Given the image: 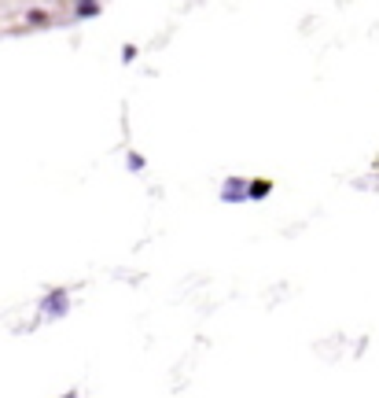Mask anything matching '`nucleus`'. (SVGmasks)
Listing matches in <instances>:
<instances>
[{"mask_svg": "<svg viewBox=\"0 0 379 398\" xmlns=\"http://www.w3.org/2000/svg\"><path fill=\"white\" fill-rule=\"evenodd\" d=\"M221 199L225 203H243L247 199V181L243 177H229L225 188H221Z\"/></svg>", "mask_w": 379, "mask_h": 398, "instance_id": "f257e3e1", "label": "nucleus"}, {"mask_svg": "<svg viewBox=\"0 0 379 398\" xmlns=\"http://www.w3.org/2000/svg\"><path fill=\"white\" fill-rule=\"evenodd\" d=\"M41 314L45 317H63V314H67V291H52L48 299L41 303Z\"/></svg>", "mask_w": 379, "mask_h": 398, "instance_id": "f03ea898", "label": "nucleus"}, {"mask_svg": "<svg viewBox=\"0 0 379 398\" xmlns=\"http://www.w3.org/2000/svg\"><path fill=\"white\" fill-rule=\"evenodd\" d=\"M269 192H272L269 181H247V199H265Z\"/></svg>", "mask_w": 379, "mask_h": 398, "instance_id": "7ed1b4c3", "label": "nucleus"}, {"mask_svg": "<svg viewBox=\"0 0 379 398\" xmlns=\"http://www.w3.org/2000/svg\"><path fill=\"white\" fill-rule=\"evenodd\" d=\"M96 11H100L96 0H82V4H77V19H93Z\"/></svg>", "mask_w": 379, "mask_h": 398, "instance_id": "20e7f679", "label": "nucleus"}, {"mask_svg": "<svg viewBox=\"0 0 379 398\" xmlns=\"http://www.w3.org/2000/svg\"><path fill=\"white\" fill-rule=\"evenodd\" d=\"M129 170H144V159L140 155H129Z\"/></svg>", "mask_w": 379, "mask_h": 398, "instance_id": "39448f33", "label": "nucleus"}]
</instances>
